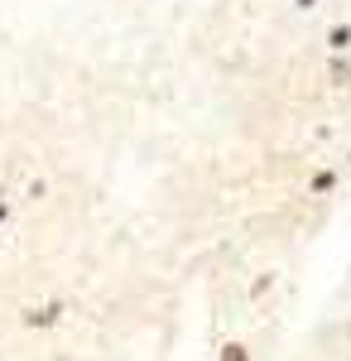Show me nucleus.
<instances>
[{
    "label": "nucleus",
    "instance_id": "1",
    "mask_svg": "<svg viewBox=\"0 0 351 361\" xmlns=\"http://www.w3.org/2000/svg\"><path fill=\"white\" fill-rule=\"evenodd\" d=\"M221 361H245V352H241V347H226V357H221Z\"/></svg>",
    "mask_w": 351,
    "mask_h": 361
}]
</instances>
